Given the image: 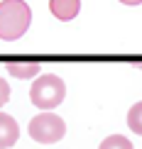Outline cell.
I'll return each mask as SVG.
<instances>
[{"label":"cell","mask_w":142,"mask_h":149,"mask_svg":"<svg viewBox=\"0 0 142 149\" xmlns=\"http://www.w3.org/2000/svg\"><path fill=\"white\" fill-rule=\"evenodd\" d=\"M32 10L24 0H3L0 3V39L15 42L29 29Z\"/></svg>","instance_id":"1"},{"label":"cell","mask_w":142,"mask_h":149,"mask_svg":"<svg viewBox=\"0 0 142 149\" xmlns=\"http://www.w3.org/2000/svg\"><path fill=\"white\" fill-rule=\"evenodd\" d=\"M66 98V83L54 73H44V76H37L32 81V88H29V100L32 105H37L39 110H54L57 105L64 103Z\"/></svg>","instance_id":"2"},{"label":"cell","mask_w":142,"mask_h":149,"mask_svg":"<svg viewBox=\"0 0 142 149\" xmlns=\"http://www.w3.org/2000/svg\"><path fill=\"white\" fill-rule=\"evenodd\" d=\"M29 137L39 144H54V142L64 139L66 134V122L61 120L59 115L54 113H39L37 117L29 120V127H27Z\"/></svg>","instance_id":"3"},{"label":"cell","mask_w":142,"mask_h":149,"mask_svg":"<svg viewBox=\"0 0 142 149\" xmlns=\"http://www.w3.org/2000/svg\"><path fill=\"white\" fill-rule=\"evenodd\" d=\"M20 139V125L8 113H0V149H10Z\"/></svg>","instance_id":"4"},{"label":"cell","mask_w":142,"mask_h":149,"mask_svg":"<svg viewBox=\"0 0 142 149\" xmlns=\"http://www.w3.org/2000/svg\"><path fill=\"white\" fill-rule=\"evenodd\" d=\"M49 10L57 20L71 22L81 10V0H49Z\"/></svg>","instance_id":"5"},{"label":"cell","mask_w":142,"mask_h":149,"mask_svg":"<svg viewBox=\"0 0 142 149\" xmlns=\"http://www.w3.org/2000/svg\"><path fill=\"white\" fill-rule=\"evenodd\" d=\"M8 73L15 78H37L39 64H8Z\"/></svg>","instance_id":"6"},{"label":"cell","mask_w":142,"mask_h":149,"mask_svg":"<svg viewBox=\"0 0 142 149\" xmlns=\"http://www.w3.org/2000/svg\"><path fill=\"white\" fill-rule=\"evenodd\" d=\"M127 127H130L135 134H140V137H142V100L135 103L132 108L127 110Z\"/></svg>","instance_id":"7"},{"label":"cell","mask_w":142,"mask_h":149,"mask_svg":"<svg viewBox=\"0 0 142 149\" xmlns=\"http://www.w3.org/2000/svg\"><path fill=\"white\" fill-rule=\"evenodd\" d=\"M98 149H132V142L127 137H122V134H110V137L101 142Z\"/></svg>","instance_id":"8"},{"label":"cell","mask_w":142,"mask_h":149,"mask_svg":"<svg viewBox=\"0 0 142 149\" xmlns=\"http://www.w3.org/2000/svg\"><path fill=\"white\" fill-rule=\"evenodd\" d=\"M8 100H10V83L0 78V108H3Z\"/></svg>","instance_id":"9"},{"label":"cell","mask_w":142,"mask_h":149,"mask_svg":"<svg viewBox=\"0 0 142 149\" xmlns=\"http://www.w3.org/2000/svg\"><path fill=\"white\" fill-rule=\"evenodd\" d=\"M122 5H142V0H120Z\"/></svg>","instance_id":"10"}]
</instances>
